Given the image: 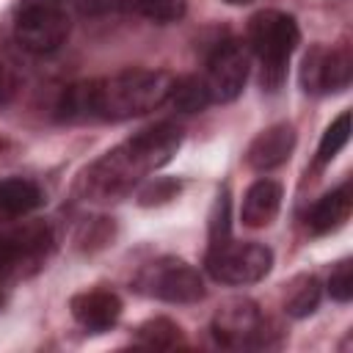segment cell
<instances>
[{"instance_id":"1","label":"cell","mask_w":353,"mask_h":353,"mask_svg":"<svg viewBox=\"0 0 353 353\" xmlns=\"http://www.w3.org/2000/svg\"><path fill=\"white\" fill-rule=\"evenodd\" d=\"M174 77L157 69H124L110 77L66 88L61 110L66 119L121 121L154 110L168 99Z\"/></svg>"},{"instance_id":"2","label":"cell","mask_w":353,"mask_h":353,"mask_svg":"<svg viewBox=\"0 0 353 353\" xmlns=\"http://www.w3.org/2000/svg\"><path fill=\"white\" fill-rule=\"evenodd\" d=\"M182 143V127L174 121H157L154 127L141 130L119 149L108 152L85 174L88 193L99 199L124 196L141 176L165 165Z\"/></svg>"},{"instance_id":"3","label":"cell","mask_w":353,"mask_h":353,"mask_svg":"<svg viewBox=\"0 0 353 353\" xmlns=\"http://www.w3.org/2000/svg\"><path fill=\"white\" fill-rule=\"evenodd\" d=\"M298 25L284 11H259L248 22V44L262 61V88L276 91L284 83L287 61L298 47Z\"/></svg>"},{"instance_id":"4","label":"cell","mask_w":353,"mask_h":353,"mask_svg":"<svg viewBox=\"0 0 353 353\" xmlns=\"http://www.w3.org/2000/svg\"><path fill=\"white\" fill-rule=\"evenodd\" d=\"M17 41L36 55L55 52L69 36V3L66 0H19L14 11Z\"/></svg>"},{"instance_id":"5","label":"cell","mask_w":353,"mask_h":353,"mask_svg":"<svg viewBox=\"0 0 353 353\" xmlns=\"http://www.w3.org/2000/svg\"><path fill=\"white\" fill-rule=\"evenodd\" d=\"M135 287L143 295H152L168 303H196L204 298L201 273L176 256H163L157 262L143 265L135 279Z\"/></svg>"},{"instance_id":"6","label":"cell","mask_w":353,"mask_h":353,"mask_svg":"<svg viewBox=\"0 0 353 353\" xmlns=\"http://www.w3.org/2000/svg\"><path fill=\"white\" fill-rule=\"evenodd\" d=\"M273 268V251L262 243H212L207 270L221 284H254Z\"/></svg>"},{"instance_id":"7","label":"cell","mask_w":353,"mask_h":353,"mask_svg":"<svg viewBox=\"0 0 353 353\" xmlns=\"http://www.w3.org/2000/svg\"><path fill=\"white\" fill-rule=\"evenodd\" d=\"M248 80V52L240 41H223L207 61L204 85L210 102H232L240 97Z\"/></svg>"},{"instance_id":"8","label":"cell","mask_w":353,"mask_h":353,"mask_svg":"<svg viewBox=\"0 0 353 353\" xmlns=\"http://www.w3.org/2000/svg\"><path fill=\"white\" fill-rule=\"evenodd\" d=\"M350 74H353V58L350 52L342 50H325V47H314L306 58H303V69H301V80L306 91H342L350 85Z\"/></svg>"},{"instance_id":"9","label":"cell","mask_w":353,"mask_h":353,"mask_svg":"<svg viewBox=\"0 0 353 353\" xmlns=\"http://www.w3.org/2000/svg\"><path fill=\"white\" fill-rule=\"evenodd\" d=\"M212 334L226 347L256 345L262 339V314L251 301H243V298L226 301L212 320Z\"/></svg>"},{"instance_id":"10","label":"cell","mask_w":353,"mask_h":353,"mask_svg":"<svg viewBox=\"0 0 353 353\" xmlns=\"http://www.w3.org/2000/svg\"><path fill=\"white\" fill-rule=\"evenodd\" d=\"M292 149H295V130L290 124H273L251 141L245 152V163L254 171H273L290 160Z\"/></svg>"},{"instance_id":"11","label":"cell","mask_w":353,"mask_h":353,"mask_svg":"<svg viewBox=\"0 0 353 353\" xmlns=\"http://www.w3.org/2000/svg\"><path fill=\"white\" fill-rule=\"evenodd\" d=\"M74 320L88 331H105L121 317V301L110 290H91L72 298Z\"/></svg>"},{"instance_id":"12","label":"cell","mask_w":353,"mask_h":353,"mask_svg":"<svg viewBox=\"0 0 353 353\" xmlns=\"http://www.w3.org/2000/svg\"><path fill=\"white\" fill-rule=\"evenodd\" d=\"M279 207H281V185L273 179H256L243 196L240 221L251 229L268 226L276 218Z\"/></svg>"},{"instance_id":"13","label":"cell","mask_w":353,"mask_h":353,"mask_svg":"<svg viewBox=\"0 0 353 353\" xmlns=\"http://www.w3.org/2000/svg\"><path fill=\"white\" fill-rule=\"evenodd\" d=\"M350 204H353V196H350V185H342L331 193H325L306 215V223L314 234H325V232H334L339 229L347 215H350Z\"/></svg>"},{"instance_id":"14","label":"cell","mask_w":353,"mask_h":353,"mask_svg":"<svg viewBox=\"0 0 353 353\" xmlns=\"http://www.w3.org/2000/svg\"><path fill=\"white\" fill-rule=\"evenodd\" d=\"M44 196L30 179H0V215L22 218L41 207Z\"/></svg>"},{"instance_id":"15","label":"cell","mask_w":353,"mask_h":353,"mask_svg":"<svg viewBox=\"0 0 353 353\" xmlns=\"http://www.w3.org/2000/svg\"><path fill=\"white\" fill-rule=\"evenodd\" d=\"M168 99L171 105L179 110V113H199L210 105V94H207V85H204V77H179L171 83V91H168Z\"/></svg>"},{"instance_id":"16","label":"cell","mask_w":353,"mask_h":353,"mask_svg":"<svg viewBox=\"0 0 353 353\" xmlns=\"http://www.w3.org/2000/svg\"><path fill=\"white\" fill-rule=\"evenodd\" d=\"M347 138H350V113L342 110V113L328 124V130H325L323 138H320V146H317V165L331 163V160L345 149Z\"/></svg>"},{"instance_id":"17","label":"cell","mask_w":353,"mask_h":353,"mask_svg":"<svg viewBox=\"0 0 353 353\" xmlns=\"http://www.w3.org/2000/svg\"><path fill=\"white\" fill-rule=\"evenodd\" d=\"M135 339H138V345L160 347L163 350V347H174L182 339V334H179V325L176 323H171L165 317H154V320H149V323H143L138 328Z\"/></svg>"},{"instance_id":"18","label":"cell","mask_w":353,"mask_h":353,"mask_svg":"<svg viewBox=\"0 0 353 353\" xmlns=\"http://www.w3.org/2000/svg\"><path fill=\"white\" fill-rule=\"evenodd\" d=\"M317 303H320V281L314 276H306L298 281V287L287 298V312L292 317H306L317 309Z\"/></svg>"},{"instance_id":"19","label":"cell","mask_w":353,"mask_h":353,"mask_svg":"<svg viewBox=\"0 0 353 353\" xmlns=\"http://www.w3.org/2000/svg\"><path fill=\"white\" fill-rule=\"evenodd\" d=\"M28 251H36L33 237H30L28 229L25 232H14V234H3L0 232V273H6Z\"/></svg>"},{"instance_id":"20","label":"cell","mask_w":353,"mask_h":353,"mask_svg":"<svg viewBox=\"0 0 353 353\" xmlns=\"http://www.w3.org/2000/svg\"><path fill=\"white\" fill-rule=\"evenodd\" d=\"M135 6L154 22H176L188 11V0H138Z\"/></svg>"},{"instance_id":"21","label":"cell","mask_w":353,"mask_h":353,"mask_svg":"<svg viewBox=\"0 0 353 353\" xmlns=\"http://www.w3.org/2000/svg\"><path fill=\"white\" fill-rule=\"evenodd\" d=\"M328 292L334 301L339 303H347L353 298V265L345 259L339 262L334 270H331V279H328Z\"/></svg>"},{"instance_id":"22","label":"cell","mask_w":353,"mask_h":353,"mask_svg":"<svg viewBox=\"0 0 353 353\" xmlns=\"http://www.w3.org/2000/svg\"><path fill=\"white\" fill-rule=\"evenodd\" d=\"M80 14L85 17H102V14H119L132 8L138 0H72Z\"/></svg>"},{"instance_id":"23","label":"cell","mask_w":353,"mask_h":353,"mask_svg":"<svg viewBox=\"0 0 353 353\" xmlns=\"http://www.w3.org/2000/svg\"><path fill=\"white\" fill-rule=\"evenodd\" d=\"M176 188H179L176 182H168V179H157L152 188H146V190L141 193V199H143V204H152V201H165V199H171V193H174Z\"/></svg>"},{"instance_id":"24","label":"cell","mask_w":353,"mask_h":353,"mask_svg":"<svg viewBox=\"0 0 353 353\" xmlns=\"http://www.w3.org/2000/svg\"><path fill=\"white\" fill-rule=\"evenodd\" d=\"M223 3H229V6H248V3H254V0H223Z\"/></svg>"}]
</instances>
